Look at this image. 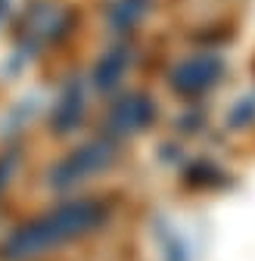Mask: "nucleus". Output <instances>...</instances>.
I'll return each instance as SVG.
<instances>
[{"label": "nucleus", "mask_w": 255, "mask_h": 261, "mask_svg": "<svg viewBox=\"0 0 255 261\" xmlns=\"http://www.w3.org/2000/svg\"><path fill=\"white\" fill-rule=\"evenodd\" d=\"M106 218L100 202H66V205H56L38 218L25 221L19 230H13L4 246H0V255L4 261H31V258H41L59 246H66L84 233H90L93 227H100Z\"/></svg>", "instance_id": "1"}, {"label": "nucleus", "mask_w": 255, "mask_h": 261, "mask_svg": "<svg viewBox=\"0 0 255 261\" xmlns=\"http://www.w3.org/2000/svg\"><path fill=\"white\" fill-rule=\"evenodd\" d=\"M112 162H115V143L109 137L90 140V143L78 146L72 155H66L50 171V187L53 190H72L90 177H97L100 171H106Z\"/></svg>", "instance_id": "2"}, {"label": "nucleus", "mask_w": 255, "mask_h": 261, "mask_svg": "<svg viewBox=\"0 0 255 261\" xmlns=\"http://www.w3.org/2000/svg\"><path fill=\"white\" fill-rule=\"evenodd\" d=\"M221 72H224V59L218 53H196V56H187L174 65L171 84L181 93H202L212 84H218Z\"/></svg>", "instance_id": "3"}, {"label": "nucleus", "mask_w": 255, "mask_h": 261, "mask_svg": "<svg viewBox=\"0 0 255 261\" xmlns=\"http://www.w3.org/2000/svg\"><path fill=\"white\" fill-rule=\"evenodd\" d=\"M152 121V100L149 96H124L118 106H112L109 118H106V134L109 137H124V134H134V130L146 127Z\"/></svg>", "instance_id": "4"}, {"label": "nucleus", "mask_w": 255, "mask_h": 261, "mask_svg": "<svg viewBox=\"0 0 255 261\" xmlns=\"http://www.w3.org/2000/svg\"><path fill=\"white\" fill-rule=\"evenodd\" d=\"M84 103H87V93H84V87L75 81V84H69V90L62 93V100H59V109H56V127L59 130H69V127H75L78 121H81V115H84Z\"/></svg>", "instance_id": "5"}, {"label": "nucleus", "mask_w": 255, "mask_h": 261, "mask_svg": "<svg viewBox=\"0 0 255 261\" xmlns=\"http://www.w3.org/2000/svg\"><path fill=\"white\" fill-rule=\"evenodd\" d=\"M124 69H128V53L124 50H112V53H106L97 62V69H93V84H97L100 90H109L112 84H118Z\"/></svg>", "instance_id": "6"}, {"label": "nucleus", "mask_w": 255, "mask_h": 261, "mask_svg": "<svg viewBox=\"0 0 255 261\" xmlns=\"http://www.w3.org/2000/svg\"><path fill=\"white\" fill-rule=\"evenodd\" d=\"M146 7H149V0H112V7H109V25L112 28H131L137 25L143 16H146Z\"/></svg>", "instance_id": "7"}, {"label": "nucleus", "mask_w": 255, "mask_h": 261, "mask_svg": "<svg viewBox=\"0 0 255 261\" xmlns=\"http://www.w3.org/2000/svg\"><path fill=\"white\" fill-rule=\"evenodd\" d=\"M19 168V155H7V159H0V190H4L7 184H10V177H13V171Z\"/></svg>", "instance_id": "8"}, {"label": "nucleus", "mask_w": 255, "mask_h": 261, "mask_svg": "<svg viewBox=\"0 0 255 261\" xmlns=\"http://www.w3.org/2000/svg\"><path fill=\"white\" fill-rule=\"evenodd\" d=\"M7 10H10V0H0V19L7 16Z\"/></svg>", "instance_id": "9"}]
</instances>
